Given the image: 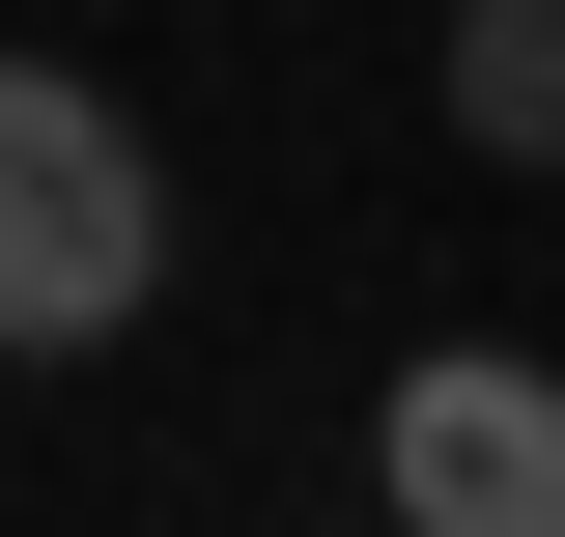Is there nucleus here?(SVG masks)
<instances>
[{
    "instance_id": "f257e3e1",
    "label": "nucleus",
    "mask_w": 565,
    "mask_h": 537,
    "mask_svg": "<svg viewBox=\"0 0 565 537\" xmlns=\"http://www.w3.org/2000/svg\"><path fill=\"white\" fill-rule=\"evenodd\" d=\"M141 283H170V170H141V114L57 85V57H0V368L141 339Z\"/></svg>"
},
{
    "instance_id": "f03ea898",
    "label": "nucleus",
    "mask_w": 565,
    "mask_h": 537,
    "mask_svg": "<svg viewBox=\"0 0 565 537\" xmlns=\"http://www.w3.org/2000/svg\"><path fill=\"white\" fill-rule=\"evenodd\" d=\"M367 481H396V537H565V368L537 339H424L367 397Z\"/></svg>"
},
{
    "instance_id": "7ed1b4c3",
    "label": "nucleus",
    "mask_w": 565,
    "mask_h": 537,
    "mask_svg": "<svg viewBox=\"0 0 565 537\" xmlns=\"http://www.w3.org/2000/svg\"><path fill=\"white\" fill-rule=\"evenodd\" d=\"M452 141L481 170H565V0H452Z\"/></svg>"
}]
</instances>
